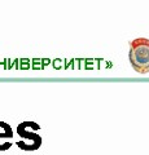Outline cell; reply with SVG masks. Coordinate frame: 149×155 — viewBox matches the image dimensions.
<instances>
[{
  "mask_svg": "<svg viewBox=\"0 0 149 155\" xmlns=\"http://www.w3.org/2000/svg\"><path fill=\"white\" fill-rule=\"evenodd\" d=\"M130 62L135 71L140 74L149 72V39L139 38L130 45Z\"/></svg>",
  "mask_w": 149,
  "mask_h": 155,
  "instance_id": "obj_1",
  "label": "cell"
}]
</instances>
